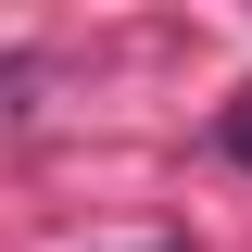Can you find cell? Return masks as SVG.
I'll return each instance as SVG.
<instances>
[{"instance_id":"cell-1","label":"cell","mask_w":252,"mask_h":252,"mask_svg":"<svg viewBox=\"0 0 252 252\" xmlns=\"http://www.w3.org/2000/svg\"><path fill=\"white\" fill-rule=\"evenodd\" d=\"M215 139H227V164H252V89H240V101L215 114Z\"/></svg>"},{"instance_id":"cell-2","label":"cell","mask_w":252,"mask_h":252,"mask_svg":"<svg viewBox=\"0 0 252 252\" xmlns=\"http://www.w3.org/2000/svg\"><path fill=\"white\" fill-rule=\"evenodd\" d=\"M139 252H189V240H139Z\"/></svg>"}]
</instances>
